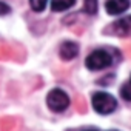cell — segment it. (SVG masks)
<instances>
[{"mask_svg":"<svg viewBox=\"0 0 131 131\" xmlns=\"http://www.w3.org/2000/svg\"><path fill=\"white\" fill-rule=\"evenodd\" d=\"M113 63H114L113 54L108 49H96L86 57L85 67L91 71H99V70H103V68H110Z\"/></svg>","mask_w":131,"mask_h":131,"instance_id":"obj_1","label":"cell"},{"mask_svg":"<svg viewBox=\"0 0 131 131\" xmlns=\"http://www.w3.org/2000/svg\"><path fill=\"white\" fill-rule=\"evenodd\" d=\"M91 102H93V108L96 110V113L103 114V116L111 114V113L117 108V100H116L111 94L103 93V91L94 93Z\"/></svg>","mask_w":131,"mask_h":131,"instance_id":"obj_2","label":"cell"},{"mask_svg":"<svg viewBox=\"0 0 131 131\" xmlns=\"http://www.w3.org/2000/svg\"><path fill=\"white\" fill-rule=\"evenodd\" d=\"M46 105L51 111L54 113H63L70 106V97L60 88H54L48 93L46 96Z\"/></svg>","mask_w":131,"mask_h":131,"instance_id":"obj_3","label":"cell"},{"mask_svg":"<svg viewBox=\"0 0 131 131\" xmlns=\"http://www.w3.org/2000/svg\"><path fill=\"white\" fill-rule=\"evenodd\" d=\"M129 5H131L129 0H106L105 8H106V13L108 14L119 16V14H123L129 8Z\"/></svg>","mask_w":131,"mask_h":131,"instance_id":"obj_4","label":"cell"},{"mask_svg":"<svg viewBox=\"0 0 131 131\" xmlns=\"http://www.w3.org/2000/svg\"><path fill=\"white\" fill-rule=\"evenodd\" d=\"M79 54V45L76 42H63L59 49V56L62 60H73Z\"/></svg>","mask_w":131,"mask_h":131,"instance_id":"obj_5","label":"cell"},{"mask_svg":"<svg viewBox=\"0 0 131 131\" xmlns=\"http://www.w3.org/2000/svg\"><path fill=\"white\" fill-rule=\"evenodd\" d=\"M113 31L117 36H128L131 32V16H126L123 19H119L113 23Z\"/></svg>","mask_w":131,"mask_h":131,"instance_id":"obj_6","label":"cell"},{"mask_svg":"<svg viewBox=\"0 0 131 131\" xmlns=\"http://www.w3.org/2000/svg\"><path fill=\"white\" fill-rule=\"evenodd\" d=\"M76 0H51V9L54 13H60V11H67L71 6H74Z\"/></svg>","mask_w":131,"mask_h":131,"instance_id":"obj_7","label":"cell"},{"mask_svg":"<svg viewBox=\"0 0 131 131\" xmlns=\"http://www.w3.org/2000/svg\"><path fill=\"white\" fill-rule=\"evenodd\" d=\"M99 8V2L97 0H83V11L90 16H94L97 13Z\"/></svg>","mask_w":131,"mask_h":131,"instance_id":"obj_8","label":"cell"},{"mask_svg":"<svg viewBox=\"0 0 131 131\" xmlns=\"http://www.w3.org/2000/svg\"><path fill=\"white\" fill-rule=\"evenodd\" d=\"M46 2H48V0H29V5H31L32 11L42 13L45 9V6H46Z\"/></svg>","mask_w":131,"mask_h":131,"instance_id":"obj_9","label":"cell"},{"mask_svg":"<svg viewBox=\"0 0 131 131\" xmlns=\"http://www.w3.org/2000/svg\"><path fill=\"white\" fill-rule=\"evenodd\" d=\"M120 96H122V99L131 102V83H125L120 88Z\"/></svg>","mask_w":131,"mask_h":131,"instance_id":"obj_10","label":"cell"},{"mask_svg":"<svg viewBox=\"0 0 131 131\" xmlns=\"http://www.w3.org/2000/svg\"><path fill=\"white\" fill-rule=\"evenodd\" d=\"M11 11V8L6 5V3H3V2H0V16H5V14H8Z\"/></svg>","mask_w":131,"mask_h":131,"instance_id":"obj_11","label":"cell"},{"mask_svg":"<svg viewBox=\"0 0 131 131\" xmlns=\"http://www.w3.org/2000/svg\"><path fill=\"white\" fill-rule=\"evenodd\" d=\"M85 131H94V129H85Z\"/></svg>","mask_w":131,"mask_h":131,"instance_id":"obj_12","label":"cell"},{"mask_svg":"<svg viewBox=\"0 0 131 131\" xmlns=\"http://www.w3.org/2000/svg\"><path fill=\"white\" fill-rule=\"evenodd\" d=\"M111 131H117V129H111Z\"/></svg>","mask_w":131,"mask_h":131,"instance_id":"obj_13","label":"cell"},{"mask_svg":"<svg viewBox=\"0 0 131 131\" xmlns=\"http://www.w3.org/2000/svg\"><path fill=\"white\" fill-rule=\"evenodd\" d=\"M129 83H131V79H129Z\"/></svg>","mask_w":131,"mask_h":131,"instance_id":"obj_14","label":"cell"}]
</instances>
